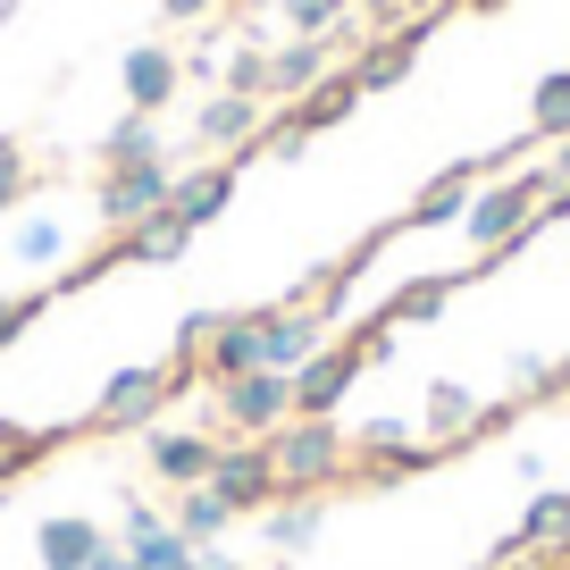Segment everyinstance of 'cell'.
Wrapping results in <instances>:
<instances>
[{
	"mask_svg": "<svg viewBox=\"0 0 570 570\" xmlns=\"http://www.w3.org/2000/svg\"><path fill=\"white\" fill-rule=\"evenodd\" d=\"M194 142H218V151H261V101L244 92H210L194 118Z\"/></svg>",
	"mask_w": 570,
	"mask_h": 570,
	"instance_id": "obj_17",
	"label": "cell"
},
{
	"mask_svg": "<svg viewBox=\"0 0 570 570\" xmlns=\"http://www.w3.org/2000/svg\"><path fill=\"white\" fill-rule=\"evenodd\" d=\"M453 9H479V18H495V9H512V0H453Z\"/></svg>",
	"mask_w": 570,
	"mask_h": 570,
	"instance_id": "obj_36",
	"label": "cell"
},
{
	"mask_svg": "<svg viewBox=\"0 0 570 570\" xmlns=\"http://www.w3.org/2000/svg\"><path fill=\"white\" fill-rule=\"evenodd\" d=\"M386 336H394L386 320L353 327V336H327L320 353L294 370V420H336V403L361 386V370H370V361H386Z\"/></svg>",
	"mask_w": 570,
	"mask_h": 570,
	"instance_id": "obj_1",
	"label": "cell"
},
{
	"mask_svg": "<svg viewBox=\"0 0 570 570\" xmlns=\"http://www.w3.org/2000/svg\"><path fill=\"white\" fill-rule=\"evenodd\" d=\"M218 92H244V101H277L268 92V51H235L227 76H218Z\"/></svg>",
	"mask_w": 570,
	"mask_h": 570,
	"instance_id": "obj_29",
	"label": "cell"
},
{
	"mask_svg": "<svg viewBox=\"0 0 570 570\" xmlns=\"http://www.w3.org/2000/svg\"><path fill=\"white\" fill-rule=\"evenodd\" d=\"M202 570H235V562H227V553H210V546H202Z\"/></svg>",
	"mask_w": 570,
	"mask_h": 570,
	"instance_id": "obj_37",
	"label": "cell"
},
{
	"mask_svg": "<svg viewBox=\"0 0 570 570\" xmlns=\"http://www.w3.org/2000/svg\"><path fill=\"white\" fill-rule=\"evenodd\" d=\"M168 202H177V168H168V151H160V160H135V168H101L92 210H101L109 235H126V227H142V218H160Z\"/></svg>",
	"mask_w": 570,
	"mask_h": 570,
	"instance_id": "obj_3",
	"label": "cell"
},
{
	"mask_svg": "<svg viewBox=\"0 0 570 570\" xmlns=\"http://www.w3.org/2000/svg\"><path fill=\"white\" fill-rule=\"evenodd\" d=\"M487 428H503V411H487L470 386H453V377H436V386H428V403H420V436H428L436 453L462 445V436H487Z\"/></svg>",
	"mask_w": 570,
	"mask_h": 570,
	"instance_id": "obj_11",
	"label": "cell"
},
{
	"mask_svg": "<svg viewBox=\"0 0 570 570\" xmlns=\"http://www.w3.org/2000/svg\"><path fill=\"white\" fill-rule=\"evenodd\" d=\"M420 9H428V0H361V35H386V26H403V18H420Z\"/></svg>",
	"mask_w": 570,
	"mask_h": 570,
	"instance_id": "obj_33",
	"label": "cell"
},
{
	"mask_svg": "<svg viewBox=\"0 0 570 570\" xmlns=\"http://www.w3.org/2000/svg\"><path fill=\"white\" fill-rule=\"evenodd\" d=\"M168 520H177V529L194 537V546H218V537H227V520H235V512H227V503L210 495V487H185V503H177V512H168Z\"/></svg>",
	"mask_w": 570,
	"mask_h": 570,
	"instance_id": "obj_28",
	"label": "cell"
},
{
	"mask_svg": "<svg viewBox=\"0 0 570 570\" xmlns=\"http://www.w3.org/2000/svg\"><path fill=\"white\" fill-rule=\"evenodd\" d=\"M126 553H135V570H202V546L142 495H126Z\"/></svg>",
	"mask_w": 570,
	"mask_h": 570,
	"instance_id": "obj_9",
	"label": "cell"
},
{
	"mask_svg": "<svg viewBox=\"0 0 570 570\" xmlns=\"http://www.w3.org/2000/svg\"><path fill=\"white\" fill-rule=\"evenodd\" d=\"M101 546H109L101 520H85V512H59V520H42V529H35L42 570H92V553H101Z\"/></svg>",
	"mask_w": 570,
	"mask_h": 570,
	"instance_id": "obj_18",
	"label": "cell"
},
{
	"mask_svg": "<svg viewBox=\"0 0 570 570\" xmlns=\"http://www.w3.org/2000/svg\"><path fill=\"white\" fill-rule=\"evenodd\" d=\"M42 303H51V294H0V353H9V344L42 320Z\"/></svg>",
	"mask_w": 570,
	"mask_h": 570,
	"instance_id": "obj_32",
	"label": "cell"
},
{
	"mask_svg": "<svg viewBox=\"0 0 570 570\" xmlns=\"http://www.w3.org/2000/svg\"><path fill=\"white\" fill-rule=\"evenodd\" d=\"M118 85H126V109L160 118V109L177 101V85H185V59L160 51V42H135V51H126V68H118Z\"/></svg>",
	"mask_w": 570,
	"mask_h": 570,
	"instance_id": "obj_14",
	"label": "cell"
},
{
	"mask_svg": "<svg viewBox=\"0 0 570 570\" xmlns=\"http://www.w3.org/2000/svg\"><path fill=\"white\" fill-rule=\"evenodd\" d=\"M529 135H537V142H562V135H570V68L537 76V101H529Z\"/></svg>",
	"mask_w": 570,
	"mask_h": 570,
	"instance_id": "obj_26",
	"label": "cell"
},
{
	"mask_svg": "<svg viewBox=\"0 0 570 570\" xmlns=\"http://www.w3.org/2000/svg\"><path fill=\"white\" fill-rule=\"evenodd\" d=\"M160 118H142V109H126L118 126L101 135V168H135V160H160Z\"/></svg>",
	"mask_w": 570,
	"mask_h": 570,
	"instance_id": "obj_21",
	"label": "cell"
},
{
	"mask_svg": "<svg viewBox=\"0 0 570 570\" xmlns=\"http://www.w3.org/2000/svg\"><path fill=\"white\" fill-rule=\"evenodd\" d=\"M320 495H285V503H268V546L277 553H303L311 537H320Z\"/></svg>",
	"mask_w": 570,
	"mask_h": 570,
	"instance_id": "obj_25",
	"label": "cell"
},
{
	"mask_svg": "<svg viewBox=\"0 0 570 570\" xmlns=\"http://www.w3.org/2000/svg\"><path fill=\"white\" fill-rule=\"evenodd\" d=\"M210 403H218V428H227V436H277V428L294 420V377L244 370V377H227V386H210Z\"/></svg>",
	"mask_w": 570,
	"mask_h": 570,
	"instance_id": "obj_4",
	"label": "cell"
},
{
	"mask_svg": "<svg viewBox=\"0 0 570 570\" xmlns=\"http://www.w3.org/2000/svg\"><path fill=\"white\" fill-rule=\"evenodd\" d=\"M252 320H261V370H277V377H294L327 344V320L311 303H277V311H252Z\"/></svg>",
	"mask_w": 570,
	"mask_h": 570,
	"instance_id": "obj_8",
	"label": "cell"
},
{
	"mask_svg": "<svg viewBox=\"0 0 570 570\" xmlns=\"http://www.w3.org/2000/svg\"><path fill=\"white\" fill-rule=\"evenodd\" d=\"M142 462H151V479L160 487H202L218 462V436H202V428H142Z\"/></svg>",
	"mask_w": 570,
	"mask_h": 570,
	"instance_id": "obj_10",
	"label": "cell"
},
{
	"mask_svg": "<svg viewBox=\"0 0 570 570\" xmlns=\"http://www.w3.org/2000/svg\"><path fill=\"white\" fill-rule=\"evenodd\" d=\"M35 185V160H26L18 135H0V210H18V194Z\"/></svg>",
	"mask_w": 570,
	"mask_h": 570,
	"instance_id": "obj_30",
	"label": "cell"
},
{
	"mask_svg": "<svg viewBox=\"0 0 570 570\" xmlns=\"http://www.w3.org/2000/svg\"><path fill=\"white\" fill-rule=\"evenodd\" d=\"M59 436H68V428H26V420H9V411H0V487L26 479V470L59 445Z\"/></svg>",
	"mask_w": 570,
	"mask_h": 570,
	"instance_id": "obj_23",
	"label": "cell"
},
{
	"mask_svg": "<svg viewBox=\"0 0 570 570\" xmlns=\"http://www.w3.org/2000/svg\"><path fill=\"white\" fill-rule=\"evenodd\" d=\"M453 285H462V268H436V277H411L403 294H394V303L377 311V320H386V327H428L436 311L453 303Z\"/></svg>",
	"mask_w": 570,
	"mask_h": 570,
	"instance_id": "obj_20",
	"label": "cell"
},
{
	"mask_svg": "<svg viewBox=\"0 0 570 570\" xmlns=\"http://www.w3.org/2000/svg\"><path fill=\"white\" fill-rule=\"evenodd\" d=\"M445 26V9H420V18H403V26H386V35H361L353 42V85L361 92H394L411 68H420V51H428V35Z\"/></svg>",
	"mask_w": 570,
	"mask_h": 570,
	"instance_id": "obj_5",
	"label": "cell"
},
{
	"mask_svg": "<svg viewBox=\"0 0 570 570\" xmlns=\"http://www.w3.org/2000/svg\"><path fill=\"white\" fill-rule=\"evenodd\" d=\"M470 194H479V160H453L445 177H428L420 185V202L403 210V227H462V210H470Z\"/></svg>",
	"mask_w": 570,
	"mask_h": 570,
	"instance_id": "obj_16",
	"label": "cell"
},
{
	"mask_svg": "<svg viewBox=\"0 0 570 570\" xmlns=\"http://www.w3.org/2000/svg\"><path fill=\"white\" fill-rule=\"evenodd\" d=\"M185 244H194V227H185L177 210H160V218H142V227L118 235L126 261H185Z\"/></svg>",
	"mask_w": 570,
	"mask_h": 570,
	"instance_id": "obj_22",
	"label": "cell"
},
{
	"mask_svg": "<svg viewBox=\"0 0 570 570\" xmlns=\"http://www.w3.org/2000/svg\"><path fill=\"white\" fill-rule=\"evenodd\" d=\"M361 101H370V92L353 85V68H327L320 85L303 92V101H285V118H277V126H285V135H303V142H311V135H327V126H344Z\"/></svg>",
	"mask_w": 570,
	"mask_h": 570,
	"instance_id": "obj_13",
	"label": "cell"
},
{
	"mask_svg": "<svg viewBox=\"0 0 570 570\" xmlns=\"http://www.w3.org/2000/svg\"><path fill=\"white\" fill-rule=\"evenodd\" d=\"M512 546H570V495H529V512H520V537Z\"/></svg>",
	"mask_w": 570,
	"mask_h": 570,
	"instance_id": "obj_27",
	"label": "cell"
},
{
	"mask_svg": "<svg viewBox=\"0 0 570 570\" xmlns=\"http://www.w3.org/2000/svg\"><path fill=\"white\" fill-rule=\"evenodd\" d=\"M59 252H68V235H59V218H26V227H18V261L51 268Z\"/></svg>",
	"mask_w": 570,
	"mask_h": 570,
	"instance_id": "obj_31",
	"label": "cell"
},
{
	"mask_svg": "<svg viewBox=\"0 0 570 570\" xmlns=\"http://www.w3.org/2000/svg\"><path fill=\"white\" fill-rule=\"evenodd\" d=\"M92 570H135V553H126V546H101V553H92Z\"/></svg>",
	"mask_w": 570,
	"mask_h": 570,
	"instance_id": "obj_35",
	"label": "cell"
},
{
	"mask_svg": "<svg viewBox=\"0 0 570 570\" xmlns=\"http://www.w3.org/2000/svg\"><path fill=\"white\" fill-rule=\"evenodd\" d=\"M202 487H210L235 520H244V512H268V503H277V462H268V436H227Z\"/></svg>",
	"mask_w": 570,
	"mask_h": 570,
	"instance_id": "obj_7",
	"label": "cell"
},
{
	"mask_svg": "<svg viewBox=\"0 0 570 570\" xmlns=\"http://www.w3.org/2000/svg\"><path fill=\"white\" fill-rule=\"evenodd\" d=\"M210 9H244V0H160V18H210Z\"/></svg>",
	"mask_w": 570,
	"mask_h": 570,
	"instance_id": "obj_34",
	"label": "cell"
},
{
	"mask_svg": "<svg viewBox=\"0 0 570 570\" xmlns=\"http://www.w3.org/2000/svg\"><path fill=\"white\" fill-rule=\"evenodd\" d=\"M194 370H202V386H227V377L261 370V320H252V311H227V320H210V336H202Z\"/></svg>",
	"mask_w": 570,
	"mask_h": 570,
	"instance_id": "obj_12",
	"label": "cell"
},
{
	"mask_svg": "<svg viewBox=\"0 0 570 570\" xmlns=\"http://www.w3.org/2000/svg\"><path fill=\"white\" fill-rule=\"evenodd\" d=\"M285 9V35L294 42H336L353 26V0H277Z\"/></svg>",
	"mask_w": 570,
	"mask_h": 570,
	"instance_id": "obj_24",
	"label": "cell"
},
{
	"mask_svg": "<svg viewBox=\"0 0 570 570\" xmlns=\"http://www.w3.org/2000/svg\"><path fill=\"white\" fill-rule=\"evenodd\" d=\"M227 202H235V160H202V168H185V177H177V202H168V210L202 235V227L227 218Z\"/></svg>",
	"mask_w": 570,
	"mask_h": 570,
	"instance_id": "obj_15",
	"label": "cell"
},
{
	"mask_svg": "<svg viewBox=\"0 0 570 570\" xmlns=\"http://www.w3.org/2000/svg\"><path fill=\"white\" fill-rule=\"evenodd\" d=\"M546 570H570V553H562V562H546Z\"/></svg>",
	"mask_w": 570,
	"mask_h": 570,
	"instance_id": "obj_38",
	"label": "cell"
},
{
	"mask_svg": "<svg viewBox=\"0 0 570 570\" xmlns=\"http://www.w3.org/2000/svg\"><path fill=\"white\" fill-rule=\"evenodd\" d=\"M268 462H277V503L285 495H327L353 470V436L336 420H285L268 436Z\"/></svg>",
	"mask_w": 570,
	"mask_h": 570,
	"instance_id": "obj_2",
	"label": "cell"
},
{
	"mask_svg": "<svg viewBox=\"0 0 570 570\" xmlns=\"http://www.w3.org/2000/svg\"><path fill=\"white\" fill-rule=\"evenodd\" d=\"M177 394V377H168V361H135V370H118L101 386V403H92V436H126V428H151L160 420V403Z\"/></svg>",
	"mask_w": 570,
	"mask_h": 570,
	"instance_id": "obj_6",
	"label": "cell"
},
{
	"mask_svg": "<svg viewBox=\"0 0 570 570\" xmlns=\"http://www.w3.org/2000/svg\"><path fill=\"white\" fill-rule=\"evenodd\" d=\"M320 76H327V42H294L285 35V51H268V92H277V101H303Z\"/></svg>",
	"mask_w": 570,
	"mask_h": 570,
	"instance_id": "obj_19",
	"label": "cell"
}]
</instances>
